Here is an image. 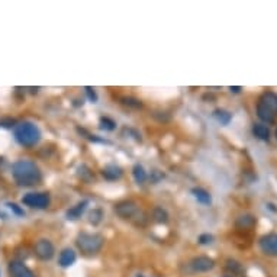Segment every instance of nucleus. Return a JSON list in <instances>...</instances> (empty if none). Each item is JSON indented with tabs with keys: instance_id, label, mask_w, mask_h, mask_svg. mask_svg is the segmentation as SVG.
I'll return each instance as SVG.
<instances>
[{
	"instance_id": "1a4fd4ad",
	"label": "nucleus",
	"mask_w": 277,
	"mask_h": 277,
	"mask_svg": "<svg viewBox=\"0 0 277 277\" xmlns=\"http://www.w3.org/2000/svg\"><path fill=\"white\" fill-rule=\"evenodd\" d=\"M189 265L193 273H206L215 267V261L208 255H199V257H195Z\"/></svg>"
},
{
	"instance_id": "f257e3e1",
	"label": "nucleus",
	"mask_w": 277,
	"mask_h": 277,
	"mask_svg": "<svg viewBox=\"0 0 277 277\" xmlns=\"http://www.w3.org/2000/svg\"><path fill=\"white\" fill-rule=\"evenodd\" d=\"M12 176L19 186H37L42 180L40 167L29 160H19L12 166Z\"/></svg>"
},
{
	"instance_id": "423d86ee",
	"label": "nucleus",
	"mask_w": 277,
	"mask_h": 277,
	"mask_svg": "<svg viewBox=\"0 0 277 277\" xmlns=\"http://www.w3.org/2000/svg\"><path fill=\"white\" fill-rule=\"evenodd\" d=\"M50 195L48 193H42V192H37V193H27L22 198V203L27 205L29 208H35V209H47L50 206Z\"/></svg>"
},
{
	"instance_id": "393cba45",
	"label": "nucleus",
	"mask_w": 277,
	"mask_h": 277,
	"mask_svg": "<svg viewBox=\"0 0 277 277\" xmlns=\"http://www.w3.org/2000/svg\"><path fill=\"white\" fill-rule=\"evenodd\" d=\"M226 268H228V270H231V271H234V273L241 271V265H239L237 261H234V260H228V265H226Z\"/></svg>"
},
{
	"instance_id": "4be33fe9",
	"label": "nucleus",
	"mask_w": 277,
	"mask_h": 277,
	"mask_svg": "<svg viewBox=\"0 0 277 277\" xmlns=\"http://www.w3.org/2000/svg\"><path fill=\"white\" fill-rule=\"evenodd\" d=\"M100 128L106 129V131H113L116 128V123L110 118L105 116V118H100Z\"/></svg>"
},
{
	"instance_id": "ddd939ff",
	"label": "nucleus",
	"mask_w": 277,
	"mask_h": 277,
	"mask_svg": "<svg viewBox=\"0 0 277 277\" xmlns=\"http://www.w3.org/2000/svg\"><path fill=\"white\" fill-rule=\"evenodd\" d=\"M252 135L261 141H268L270 140V129L264 123H254L252 125Z\"/></svg>"
},
{
	"instance_id": "7c9ffc66",
	"label": "nucleus",
	"mask_w": 277,
	"mask_h": 277,
	"mask_svg": "<svg viewBox=\"0 0 277 277\" xmlns=\"http://www.w3.org/2000/svg\"><path fill=\"white\" fill-rule=\"evenodd\" d=\"M140 277H143V276H140Z\"/></svg>"
},
{
	"instance_id": "a211bd4d",
	"label": "nucleus",
	"mask_w": 277,
	"mask_h": 277,
	"mask_svg": "<svg viewBox=\"0 0 277 277\" xmlns=\"http://www.w3.org/2000/svg\"><path fill=\"white\" fill-rule=\"evenodd\" d=\"M213 116L218 119L219 123L228 125V123L231 122V119H232V113H229V112L225 110V109H216V110L213 112Z\"/></svg>"
},
{
	"instance_id": "6ab92c4d",
	"label": "nucleus",
	"mask_w": 277,
	"mask_h": 277,
	"mask_svg": "<svg viewBox=\"0 0 277 277\" xmlns=\"http://www.w3.org/2000/svg\"><path fill=\"white\" fill-rule=\"evenodd\" d=\"M132 174H133V179H135V182H136L138 185L144 183V182L147 180V173H146V170H144V167H143L141 164H136V166H133Z\"/></svg>"
},
{
	"instance_id": "9d476101",
	"label": "nucleus",
	"mask_w": 277,
	"mask_h": 277,
	"mask_svg": "<svg viewBox=\"0 0 277 277\" xmlns=\"http://www.w3.org/2000/svg\"><path fill=\"white\" fill-rule=\"evenodd\" d=\"M8 270H9L11 277H35V274L32 273V270L24 261H21V260L11 261Z\"/></svg>"
},
{
	"instance_id": "b1692460",
	"label": "nucleus",
	"mask_w": 277,
	"mask_h": 277,
	"mask_svg": "<svg viewBox=\"0 0 277 277\" xmlns=\"http://www.w3.org/2000/svg\"><path fill=\"white\" fill-rule=\"evenodd\" d=\"M212 241H213V237L211 234H200L199 235V244H202V245H209Z\"/></svg>"
},
{
	"instance_id": "f03ea898",
	"label": "nucleus",
	"mask_w": 277,
	"mask_h": 277,
	"mask_svg": "<svg viewBox=\"0 0 277 277\" xmlns=\"http://www.w3.org/2000/svg\"><path fill=\"white\" fill-rule=\"evenodd\" d=\"M255 112L260 120L265 123H274L277 119V93L271 90L264 92L258 97Z\"/></svg>"
},
{
	"instance_id": "cd10ccee",
	"label": "nucleus",
	"mask_w": 277,
	"mask_h": 277,
	"mask_svg": "<svg viewBox=\"0 0 277 277\" xmlns=\"http://www.w3.org/2000/svg\"><path fill=\"white\" fill-rule=\"evenodd\" d=\"M229 90H231V93H239L242 90V87H239V86H234V87H232V86H231Z\"/></svg>"
},
{
	"instance_id": "bb28decb",
	"label": "nucleus",
	"mask_w": 277,
	"mask_h": 277,
	"mask_svg": "<svg viewBox=\"0 0 277 277\" xmlns=\"http://www.w3.org/2000/svg\"><path fill=\"white\" fill-rule=\"evenodd\" d=\"M86 93H87V96H89V99L92 100V102H96L97 100V96H96V93L93 90L92 87H86Z\"/></svg>"
},
{
	"instance_id": "aec40b11",
	"label": "nucleus",
	"mask_w": 277,
	"mask_h": 277,
	"mask_svg": "<svg viewBox=\"0 0 277 277\" xmlns=\"http://www.w3.org/2000/svg\"><path fill=\"white\" fill-rule=\"evenodd\" d=\"M120 103L128 107H132V109H141L143 107V102L140 99H135V97H131V96H123L120 97Z\"/></svg>"
},
{
	"instance_id": "20e7f679",
	"label": "nucleus",
	"mask_w": 277,
	"mask_h": 277,
	"mask_svg": "<svg viewBox=\"0 0 277 277\" xmlns=\"http://www.w3.org/2000/svg\"><path fill=\"white\" fill-rule=\"evenodd\" d=\"M105 238L100 234H89L81 232L76 238V245L84 255H94L103 248Z\"/></svg>"
},
{
	"instance_id": "412c9836",
	"label": "nucleus",
	"mask_w": 277,
	"mask_h": 277,
	"mask_svg": "<svg viewBox=\"0 0 277 277\" xmlns=\"http://www.w3.org/2000/svg\"><path fill=\"white\" fill-rule=\"evenodd\" d=\"M102 218H103V212L102 209H93L89 213V222L93 225H99L102 222Z\"/></svg>"
},
{
	"instance_id": "c85d7f7f",
	"label": "nucleus",
	"mask_w": 277,
	"mask_h": 277,
	"mask_svg": "<svg viewBox=\"0 0 277 277\" xmlns=\"http://www.w3.org/2000/svg\"><path fill=\"white\" fill-rule=\"evenodd\" d=\"M276 140H277V129H276Z\"/></svg>"
},
{
	"instance_id": "9b49d317",
	"label": "nucleus",
	"mask_w": 277,
	"mask_h": 277,
	"mask_svg": "<svg viewBox=\"0 0 277 277\" xmlns=\"http://www.w3.org/2000/svg\"><path fill=\"white\" fill-rule=\"evenodd\" d=\"M257 224V218L250 213H244L235 221V226L238 229H252Z\"/></svg>"
},
{
	"instance_id": "5701e85b",
	"label": "nucleus",
	"mask_w": 277,
	"mask_h": 277,
	"mask_svg": "<svg viewBox=\"0 0 277 277\" xmlns=\"http://www.w3.org/2000/svg\"><path fill=\"white\" fill-rule=\"evenodd\" d=\"M16 123H18V122L12 118L0 119V126H3V128H15Z\"/></svg>"
},
{
	"instance_id": "a878e982",
	"label": "nucleus",
	"mask_w": 277,
	"mask_h": 277,
	"mask_svg": "<svg viewBox=\"0 0 277 277\" xmlns=\"http://www.w3.org/2000/svg\"><path fill=\"white\" fill-rule=\"evenodd\" d=\"M8 206H9L16 215H19V216H24V215H25V212L22 211V209H19V206H18L16 203H8Z\"/></svg>"
},
{
	"instance_id": "39448f33",
	"label": "nucleus",
	"mask_w": 277,
	"mask_h": 277,
	"mask_svg": "<svg viewBox=\"0 0 277 277\" xmlns=\"http://www.w3.org/2000/svg\"><path fill=\"white\" fill-rule=\"evenodd\" d=\"M115 213L119 218L125 221H132L135 224H140V219L144 218L143 212L140 209L138 203L133 200H122L115 205Z\"/></svg>"
},
{
	"instance_id": "0eeeda50",
	"label": "nucleus",
	"mask_w": 277,
	"mask_h": 277,
	"mask_svg": "<svg viewBox=\"0 0 277 277\" xmlns=\"http://www.w3.org/2000/svg\"><path fill=\"white\" fill-rule=\"evenodd\" d=\"M34 252L42 261H50L54 257V254H55V247H54V244L50 239L41 238L34 245Z\"/></svg>"
},
{
	"instance_id": "6e6552de",
	"label": "nucleus",
	"mask_w": 277,
	"mask_h": 277,
	"mask_svg": "<svg viewBox=\"0 0 277 277\" xmlns=\"http://www.w3.org/2000/svg\"><path fill=\"white\" fill-rule=\"evenodd\" d=\"M258 247L263 254L268 257H277V234L276 232H270L265 234L260 238L258 241Z\"/></svg>"
},
{
	"instance_id": "7ed1b4c3",
	"label": "nucleus",
	"mask_w": 277,
	"mask_h": 277,
	"mask_svg": "<svg viewBox=\"0 0 277 277\" xmlns=\"http://www.w3.org/2000/svg\"><path fill=\"white\" fill-rule=\"evenodd\" d=\"M15 138L21 146L29 148L40 143L41 131L35 123L29 120H22V122H18L15 126Z\"/></svg>"
},
{
	"instance_id": "dca6fc26",
	"label": "nucleus",
	"mask_w": 277,
	"mask_h": 277,
	"mask_svg": "<svg viewBox=\"0 0 277 277\" xmlns=\"http://www.w3.org/2000/svg\"><path fill=\"white\" fill-rule=\"evenodd\" d=\"M87 205H89V202H87V200L79 202L76 206H73L71 209H68V211H67L66 213L67 219H77V218H80V216L83 215V212L86 211Z\"/></svg>"
},
{
	"instance_id": "2eb2a0df",
	"label": "nucleus",
	"mask_w": 277,
	"mask_h": 277,
	"mask_svg": "<svg viewBox=\"0 0 277 277\" xmlns=\"http://www.w3.org/2000/svg\"><path fill=\"white\" fill-rule=\"evenodd\" d=\"M192 193L199 203H202V205H211L212 203V196L208 190H205L202 187H195V189H192Z\"/></svg>"
},
{
	"instance_id": "4468645a",
	"label": "nucleus",
	"mask_w": 277,
	"mask_h": 277,
	"mask_svg": "<svg viewBox=\"0 0 277 277\" xmlns=\"http://www.w3.org/2000/svg\"><path fill=\"white\" fill-rule=\"evenodd\" d=\"M103 177L107 179V180H118L122 177V169L116 166V164H109V166H106L105 169H103Z\"/></svg>"
},
{
	"instance_id": "c756f323",
	"label": "nucleus",
	"mask_w": 277,
	"mask_h": 277,
	"mask_svg": "<svg viewBox=\"0 0 277 277\" xmlns=\"http://www.w3.org/2000/svg\"><path fill=\"white\" fill-rule=\"evenodd\" d=\"M0 163H2V159H0Z\"/></svg>"
},
{
	"instance_id": "f3484780",
	"label": "nucleus",
	"mask_w": 277,
	"mask_h": 277,
	"mask_svg": "<svg viewBox=\"0 0 277 277\" xmlns=\"http://www.w3.org/2000/svg\"><path fill=\"white\" fill-rule=\"evenodd\" d=\"M153 219L159 224H166V222H169V213L161 206H156L153 209Z\"/></svg>"
},
{
	"instance_id": "f8f14e48",
	"label": "nucleus",
	"mask_w": 277,
	"mask_h": 277,
	"mask_svg": "<svg viewBox=\"0 0 277 277\" xmlns=\"http://www.w3.org/2000/svg\"><path fill=\"white\" fill-rule=\"evenodd\" d=\"M76 258H77V255H76L74 250H71V248H64V250L60 252L58 264H60L61 267H70V265H73V264L76 263Z\"/></svg>"
}]
</instances>
